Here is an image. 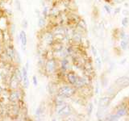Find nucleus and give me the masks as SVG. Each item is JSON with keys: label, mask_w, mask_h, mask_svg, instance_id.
<instances>
[{"label": "nucleus", "mask_w": 129, "mask_h": 121, "mask_svg": "<svg viewBox=\"0 0 129 121\" xmlns=\"http://www.w3.org/2000/svg\"><path fill=\"white\" fill-rule=\"evenodd\" d=\"M76 89L75 87H73L70 86H62L59 88L58 90V95L62 96L64 99L71 98V97L75 94Z\"/></svg>", "instance_id": "nucleus-1"}, {"label": "nucleus", "mask_w": 129, "mask_h": 121, "mask_svg": "<svg viewBox=\"0 0 129 121\" xmlns=\"http://www.w3.org/2000/svg\"><path fill=\"white\" fill-rule=\"evenodd\" d=\"M59 109L56 111L59 116H69L72 114V109L70 105L68 104H63L61 106L57 107Z\"/></svg>", "instance_id": "nucleus-2"}, {"label": "nucleus", "mask_w": 129, "mask_h": 121, "mask_svg": "<svg viewBox=\"0 0 129 121\" xmlns=\"http://www.w3.org/2000/svg\"><path fill=\"white\" fill-rule=\"evenodd\" d=\"M56 63L54 59L48 60L45 63V70L48 74H52L56 71Z\"/></svg>", "instance_id": "nucleus-3"}, {"label": "nucleus", "mask_w": 129, "mask_h": 121, "mask_svg": "<svg viewBox=\"0 0 129 121\" xmlns=\"http://www.w3.org/2000/svg\"><path fill=\"white\" fill-rule=\"evenodd\" d=\"M115 84L120 88H124L129 86V78L126 76H122L115 81Z\"/></svg>", "instance_id": "nucleus-4"}, {"label": "nucleus", "mask_w": 129, "mask_h": 121, "mask_svg": "<svg viewBox=\"0 0 129 121\" xmlns=\"http://www.w3.org/2000/svg\"><path fill=\"white\" fill-rule=\"evenodd\" d=\"M111 103V98L108 96H105V97H102L99 100V107L103 108L105 110V108H107L109 104Z\"/></svg>", "instance_id": "nucleus-5"}, {"label": "nucleus", "mask_w": 129, "mask_h": 121, "mask_svg": "<svg viewBox=\"0 0 129 121\" xmlns=\"http://www.w3.org/2000/svg\"><path fill=\"white\" fill-rule=\"evenodd\" d=\"M19 38L21 41V46H22V49L24 51L25 50V47L27 45V35H26V32H24L23 30L20 31L19 32Z\"/></svg>", "instance_id": "nucleus-6"}, {"label": "nucleus", "mask_w": 129, "mask_h": 121, "mask_svg": "<svg viewBox=\"0 0 129 121\" xmlns=\"http://www.w3.org/2000/svg\"><path fill=\"white\" fill-rule=\"evenodd\" d=\"M67 79L71 85L75 86V84L77 82V81L78 79V77L77 76L74 72H70L67 74Z\"/></svg>", "instance_id": "nucleus-7"}, {"label": "nucleus", "mask_w": 129, "mask_h": 121, "mask_svg": "<svg viewBox=\"0 0 129 121\" xmlns=\"http://www.w3.org/2000/svg\"><path fill=\"white\" fill-rule=\"evenodd\" d=\"M87 84H88V79L86 78H78L74 86L76 88H82L84 86H86Z\"/></svg>", "instance_id": "nucleus-8"}, {"label": "nucleus", "mask_w": 129, "mask_h": 121, "mask_svg": "<svg viewBox=\"0 0 129 121\" xmlns=\"http://www.w3.org/2000/svg\"><path fill=\"white\" fill-rule=\"evenodd\" d=\"M15 54L16 52L14 50V48H7V55L9 58H11V60H13L15 58Z\"/></svg>", "instance_id": "nucleus-9"}, {"label": "nucleus", "mask_w": 129, "mask_h": 121, "mask_svg": "<svg viewBox=\"0 0 129 121\" xmlns=\"http://www.w3.org/2000/svg\"><path fill=\"white\" fill-rule=\"evenodd\" d=\"M64 99L62 96H60L59 95H57V96L56 97L55 99V105L56 107H60L61 106V105L64 104Z\"/></svg>", "instance_id": "nucleus-10"}, {"label": "nucleus", "mask_w": 129, "mask_h": 121, "mask_svg": "<svg viewBox=\"0 0 129 121\" xmlns=\"http://www.w3.org/2000/svg\"><path fill=\"white\" fill-rule=\"evenodd\" d=\"M9 99L12 102H15V101H17L19 99V92L18 91H15V90H13L11 94H10V96H9Z\"/></svg>", "instance_id": "nucleus-11"}, {"label": "nucleus", "mask_w": 129, "mask_h": 121, "mask_svg": "<svg viewBox=\"0 0 129 121\" xmlns=\"http://www.w3.org/2000/svg\"><path fill=\"white\" fill-rule=\"evenodd\" d=\"M128 44H129V40L128 39H122V40L120 41V48H122L123 50H126L128 48Z\"/></svg>", "instance_id": "nucleus-12"}, {"label": "nucleus", "mask_w": 129, "mask_h": 121, "mask_svg": "<svg viewBox=\"0 0 129 121\" xmlns=\"http://www.w3.org/2000/svg\"><path fill=\"white\" fill-rule=\"evenodd\" d=\"M19 84V82L18 81V79L15 78V76H14V78H12L11 82V89L15 90V89L18 87Z\"/></svg>", "instance_id": "nucleus-13"}, {"label": "nucleus", "mask_w": 129, "mask_h": 121, "mask_svg": "<svg viewBox=\"0 0 129 121\" xmlns=\"http://www.w3.org/2000/svg\"><path fill=\"white\" fill-rule=\"evenodd\" d=\"M127 113V109L125 108V107L119 108L118 110H117V111H116V114L118 115L119 117H122V116L126 115Z\"/></svg>", "instance_id": "nucleus-14"}, {"label": "nucleus", "mask_w": 129, "mask_h": 121, "mask_svg": "<svg viewBox=\"0 0 129 121\" xmlns=\"http://www.w3.org/2000/svg\"><path fill=\"white\" fill-rule=\"evenodd\" d=\"M15 78L18 79V81H19V82H23V77L22 71H20L19 70H15Z\"/></svg>", "instance_id": "nucleus-15"}, {"label": "nucleus", "mask_w": 129, "mask_h": 121, "mask_svg": "<svg viewBox=\"0 0 129 121\" xmlns=\"http://www.w3.org/2000/svg\"><path fill=\"white\" fill-rule=\"evenodd\" d=\"M46 23V21H45V18L44 17H40L39 19H38V23H37V25L40 28H42L44 27Z\"/></svg>", "instance_id": "nucleus-16"}, {"label": "nucleus", "mask_w": 129, "mask_h": 121, "mask_svg": "<svg viewBox=\"0 0 129 121\" xmlns=\"http://www.w3.org/2000/svg\"><path fill=\"white\" fill-rule=\"evenodd\" d=\"M45 41L47 44H51L52 42H53V36L51 33H47L45 35Z\"/></svg>", "instance_id": "nucleus-17"}, {"label": "nucleus", "mask_w": 129, "mask_h": 121, "mask_svg": "<svg viewBox=\"0 0 129 121\" xmlns=\"http://www.w3.org/2000/svg\"><path fill=\"white\" fill-rule=\"evenodd\" d=\"M95 63H96V66L98 68V70H101L102 69V60H101V57L99 56H96V59H95Z\"/></svg>", "instance_id": "nucleus-18"}, {"label": "nucleus", "mask_w": 129, "mask_h": 121, "mask_svg": "<svg viewBox=\"0 0 129 121\" xmlns=\"http://www.w3.org/2000/svg\"><path fill=\"white\" fill-rule=\"evenodd\" d=\"M43 112H44V109H43L41 105H40V106H39L37 107V109H36V111L35 112V115H36V117H37V118H39V117L40 116V115H41Z\"/></svg>", "instance_id": "nucleus-19"}, {"label": "nucleus", "mask_w": 129, "mask_h": 121, "mask_svg": "<svg viewBox=\"0 0 129 121\" xmlns=\"http://www.w3.org/2000/svg\"><path fill=\"white\" fill-rule=\"evenodd\" d=\"M119 119V116L115 114V115H111L107 116V118H105V119L106 120H111V121H115V120H118Z\"/></svg>", "instance_id": "nucleus-20"}, {"label": "nucleus", "mask_w": 129, "mask_h": 121, "mask_svg": "<svg viewBox=\"0 0 129 121\" xmlns=\"http://www.w3.org/2000/svg\"><path fill=\"white\" fill-rule=\"evenodd\" d=\"M68 66H69V62L67 59H63L61 60V69L63 70H66L68 69Z\"/></svg>", "instance_id": "nucleus-21"}, {"label": "nucleus", "mask_w": 129, "mask_h": 121, "mask_svg": "<svg viewBox=\"0 0 129 121\" xmlns=\"http://www.w3.org/2000/svg\"><path fill=\"white\" fill-rule=\"evenodd\" d=\"M23 87L24 88H28L29 87V79H28V77H23Z\"/></svg>", "instance_id": "nucleus-22"}, {"label": "nucleus", "mask_w": 129, "mask_h": 121, "mask_svg": "<svg viewBox=\"0 0 129 121\" xmlns=\"http://www.w3.org/2000/svg\"><path fill=\"white\" fill-rule=\"evenodd\" d=\"M93 109H94V104H93L92 103H90L88 104V107H87V115L89 116L91 115Z\"/></svg>", "instance_id": "nucleus-23"}, {"label": "nucleus", "mask_w": 129, "mask_h": 121, "mask_svg": "<svg viewBox=\"0 0 129 121\" xmlns=\"http://www.w3.org/2000/svg\"><path fill=\"white\" fill-rule=\"evenodd\" d=\"M122 25L124 27H127L128 25H129V19L127 17H124L123 19H122Z\"/></svg>", "instance_id": "nucleus-24"}, {"label": "nucleus", "mask_w": 129, "mask_h": 121, "mask_svg": "<svg viewBox=\"0 0 129 121\" xmlns=\"http://www.w3.org/2000/svg\"><path fill=\"white\" fill-rule=\"evenodd\" d=\"M21 26L23 29H27V27H28V21L26 19H23V21H22V23H21Z\"/></svg>", "instance_id": "nucleus-25"}, {"label": "nucleus", "mask_w": 129, "mask_h": 121, "mask_svg": "<svg viewBox=\"0 0 129 121\" xmlns=\"http://www.w3.org/2000/svg\"><path fill=\"white\" fill-rule=\"evenodd\" d=\"M48 92L50 93V94H53L55 90H54V88H53V86H52V84L49 83L48 84Z\"/></svg>", "instance_id": "nucleus-26"}, {"label": "nucleus", "mask_w": 129, "mask_h": 121, "mask_svg": "<svg viewBox=\"0 0 129 121\" xmlns=\"http://www.w3.org/2000/svg\"><path fill=\"white\" fill-rule=\"evenodd\" d=\"M15 5L16 7V9H17L18 11H21V4H20V2L19 1V0H15Z\"/></svg>", "instance_id": "nucleus-27"}, {"label": "nucleus", "mask_w": 129, "mask_h": 121, "mask_svg": "<svg viewBox=\"0 0 129 121\" xmlns=\"http://www.w3.org/2000/svg\"><path fill=\"white\" fill-rule=\"evenodd\" d=\"M32 82H33L34 86H38V80H37V78H36V75L32 76Z\"/></svg>", "instance_id": "nucleus-28"}, {"label": "nucleus", "mask_w": 129, "mask_h": 121, "mask_svg": "<svg viewBox=\"0 0 129 121\" xmlns=\"http://www.w3.org/2000/svg\"><path fill=\"white\" fill-rule=\"evenodd\" d=\"M91 51H92V53H93V55H94L95 57L97 56H98V51H97V49H96V48L94 47V46H91Z\"/></svg>", "instance_id": "nucleus-29"}, {"label": "nucleus", "mask_w": 129, "mask_h": 121, "mask_svg": "<svg viewBox=\"0 0 129 121\" xmlns=\"http://www.w3.org/2000/svg\"><path fill=\"white\" fill-rule=\"evenodd\" d=\"M48 7H44V9H43V12H42V14H43V15H44V18H46V17H47V15H48Z\"/></svg>", "instance_id": "nucleus-30"}, {"label": "nucleus", "mask_w": 129, "mask_h": 121, "mask_svg": "<svg viewBox=\"0 0 129 121\" xmlns=\"http://www.w3.org/2000/svg\"><path fill=\"white\" fill-rule=\"evenodd\" d=\"M104 9L106 11L108 14H111V8L110 7V6L108 5H104Z\"/></svg>", "instance_id": "nucleus-31"}, {"label": "nucleus", "mask_w": 129, "mask_h": 121, "mask_svg": "<svg viewBox=\"0 0 129 121\" xmlns=\"http://www.w3.org/2000/svg\"><path fill=\"white\" fill-rule=\"evenodd\" d=\"M15 32V24H12L11 27V34L14 35Z\"/></svg>", "instance_id": "nucleus-32"}, {"label": "nucleus", "mask_w": 129, "mask_h": 121, "mask_svg": "<svg viewBox=\"0 0 129 121\" xmlns=\"http://www.w3.org/2000/svg\"><path fill=\"white\" fill-rule=\"evenodd\" d=\"M15 56H16V58H17L18 62H19V63H21V57H20V56H19V52H16Z\"/></svg>", "instance_id": "nucleus-33"}, {"label": "nucleus", "mask_w": 129, "mask_h": 121, "mask_svg": "<svg viewBox=\"0 0 129 121\" xmlns=\"http://www.w3.org/2000/svg\"><path fill=\"white\" fill-rule=\"evenodd\" d=\"M123 15H129V11L128 10H126V9H124L123 11Z\"/></svg>", "instance_id": "nucleus-34"}, {"label": "nucleus", "mask_w": 129, "mask_h": 121, "mask_svg": "<svg viewBox=\"0 0 129 121\" xmlns=\"http://www.w3.org/2000/svg\"><path fill=\"white\" fill-rule=\"evenodd\" d=\"M25 67H26L27 70H28V69H29V60H27L26 65H25Z\"/></svg>", "instance_id": "nucleus-35"}, {"label": "nucleus", "mask_w": 129, "mask_h": 121, "mask_svg": "<svg viewBox=\"0 0 129 121\" xmlns=\"http://www.w3.org/2000/svg\"><path fill=\"white\" fill-rule=\"evenodd\" d=\"M126 62H127V59L125 58V59H123V60H122V62H120V64H121V65H123L124 63H126Z\"/></svg>", "instance_id": "nucleus-36"}, {"label": "nucleus", "mask_w": 129, "mask_h": 121, "mask_svg": "<svg viewBox=\"0 0 129 121\" xmlns=\"http://www.w3.org/2000/svg\"><path fill=\"white\" fill-rule=\"evenodd\" d=\"M119 11H120V8H119V7L116 8V9H115V14H116L117 12H119Z\"/></svg>", "instance_id": "nucleus-37"}, {"label": "nucleus", "mask_w": 129, "mask_h": 121, "mask_svg": "<svg viewBox=\"0 0 129 121\" xmlns=\"http://www.w3.org/2000/svg\"><path fill=\"white\" fill-rule=\"evenodd\" d=\"M128 48V49H129V44H128V48Z\"/></svg>", "instance_id": "nucleus-38"}]
</instances>
